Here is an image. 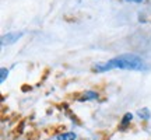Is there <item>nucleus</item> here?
Here are the masks:
<instances>
[{
    "instance_id": "1",
    "label": "nucleus",
    "mask_w": 151,
    "mask_h": 140,
    "mask_svg": "<svg viewBox=\"0 0 151 140\" xmlns=\"http://www.w3.org/2000/svg\"><path fill=\"white\" fill-rule=\"evenodd\" d=\"M113 69L140 71V70L146 69V62L137 55L124 53L118 56V58H113V59L108 60V62H99V63L94 65V71H97V73H104V71H108V70H113Z\"/></svg>"
},
{
    "instance_id": "2",
    "label": "nucleus",
    "mask_w": 151,
    "mask_h": 140,
    "mask_svg": "<svg viewBox=\"0 0 151 140\" xmlns=\"http://www.w3.org/2000/svg\"><path fill=\"white\" fill-rule=\"evenodd\" d=\"M22 37V32H17V31H13V32H7L6 35L1 37V45H13L16 43L20 38Z\"/></svg>"
},
{
    "instance_id": "3",
    "label": "nucleus",
    "mask_w": 151,
    "mask_h": 140,
    "mask_svg": "<svg viewBox=\"0 0 151 140\" xmlns=\"http://www.w3.org/2000/svg\"><path fill=\"white\" fill-rule=\"evenodd\" d=\"M98 98V94L95 91H86L83 94V97H81V101H94V100H97Z\"/></svg>"
},
{
    "instance_id": "4",
    "label": "nucleus",
    "mask_w": 151,
    "mask_h": 140,
    "mask_svg": "<svg viewBox=\"0 0 151 140\" xmlns=\"http://www.w3.org/2000/svg\"><path fill=\"white\" fill-rule=\"evenodd\" d=\"M56 139L58 140H76L77 136H76V133H73V132H65V133H60Z\"/></svg>"
},
{
    "instance_id": "5",
    "label": "nucleus",
    "mask_w": 151,
    "mask_h": 140,
    "mask_svg": "<svg viewBox=\"0 0 151 140\" xmlns=\"http://www.w3.org/2000/svg\"><path fill=\"white\" fill-rule=\"evenodd\" d=\"M137 115H139L141 119H148L151 113H150V111H148L147 108H143V109H140V111L137 112Z\"/></svg>"
},
{
    "instance_id": "6",
    "label": "nucleus",
    "mask_w": 151,
    "mask_h": 140,
    "mask_svg": "<svg viewBox=\"0 0 151 140\" xmlns=\"http://www.w3.org/2000/svg\"><path fill=\"white\" fill-rule=\"evenodd\" d=\"M132 118H133V115H132L130 112L126 113V115L123 116V119H122V128H124L126 125H129V122L132 121Z\"/></svg>"
},
{
    "instance_id": "7",
    "label": "nucleus",
    "mask_w": 151,
    "mask_h": 140,
    "mask_svg": "<svg viewBox=\"0 0 151 140\" xmlns=\"http://www.w3.org/2000/svg\"><path fill=\"white\" fill-rule=\"evenodd\" d=\"M7 76H9V70L6 67H1V70H0V80H1V83L7 79Z\"/></svg>"
},
{
    "instance_id": "8",
    "label": "nucleus",
    "mask_w": 151,
    "mask_h": 140,
    "mask_svg": "<svg viewBox=\"0 0 151 140\" xmlns=\"http://www.w3.org/2000/svg\"><path fill=\"white\" fill-rule=\"evenodd\" d=\"M127 1H130V3H141L143 0H127Z\"/></svg>"
}]
</instances>
